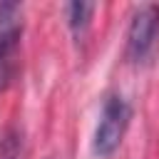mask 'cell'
I'll return each mask as SVG.
<instances>
[{
    "instance_id": "277c9868",
    "label": "cell",
    "mask_w": 159,
    "mask_h": 159,
    "mask_svg": "<svg viewBox=\"0 0 159 159\" xmlns=\"http://www.w3.org/2000/svg\"><path fill=\"white\" fill-rule=\"evenodd\" d=\"M94 10H97L94 2H82V0H75V2L65 5V17H67V25H70V30H72L75 37H82L87 32Z\"/></svg>"
},
{
    "instance_id": "7a4b0ae2",
    "label": "cell",
    "mask_w": 159,
    "mask_h": 159,
    "mask_svg": "<svg viewBox=\"0 0 159 159\" xmlns=\"http://www.w3.org/2000/svg\"><path fill=\"white\" fill-rule=\"evenodd\" d=\"M159 47V5L144 2L134 10L127 27V47L124 55L132 65H149Z\"/></svg>"
},
{
    "instance_id": "5b68a950",
    "label": "cell",
    "mask_w": 159,
    "mask_h": 159,
    "mask_svg": "<svg viewBox=\"0 0 159 159\" xmlns=\"http://www.w3.org/2000/svg\"><path fill=\"white\" fill-rule=\"evenodd\" d=\"M25 152V134L17 124H7L0 132V159H20Z\"/></svg>"
},
{
    "instance_id": "3957f363",
    "label": "cell",
    "mask_w": 159,
    "mask_h": 159,
    "mask_svg": "<svg viewBox=\"0 0 159 159\" xmlns=\"http://www.w3.org/2000/svg\"><path fill=\"white\" fill-rule=\"evenodd\" d=\"M22 5L0 2V92L12 87L20 72Z\"/></svg>"
},
{
    "instance_id": "6da1fadb",
    "label": "cell",
    "mask_w": 159,
    "mask_h": 159,
    "mask_svg": "<svg viewBox=\"0 0 159 159\" xmlns=\"http://www.w3.org/2000/svg\"><path fill=\"white\" fill-rule=\"evenodd\" d=\"M129 119H132L129 102L119 92H109L102 102L99 122H97L94 134H92V154L99 159H109L119 149L124 132L129 127Z\"/></svg>"
}]
</instances>
